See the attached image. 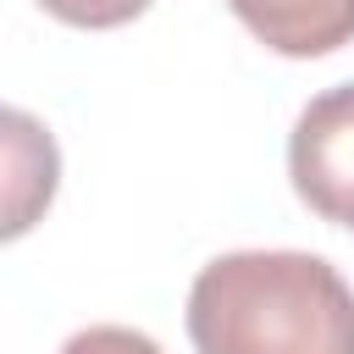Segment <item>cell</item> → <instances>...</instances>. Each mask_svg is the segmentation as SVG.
Segmentation results:
<instances>
[{
  "mask_svg": "<svg viewBox=\"0 0 354 354\" xmlns=\"http://www.w3.org/2000/svg\"><path fill=\"white\" fill-rule=\"evenodd\" d=\"M194 354H354V288L310 249H232L188 288Z\"/></svg>",
  "mask_w": 354,
  "mask_h": 354,
  "instance_id": "6da1fadb",
  "label": "cell"
},
{
  "mask_svg": "<svg viewBox=\"0 0 354 354\" xmlns=\"http://www.w3.org/2000/svg\"><path fill=\"white\" fill-rule=\"evenodd\" d=\"M293 194L332 227H354V83L315 94L288 133Z\"/></svg>",
  "mask_w": 354,
  "mask_h": 354,
  "instance_id": "7a4b0ae2",
  "label": "cell"
},
{
  "mask_svg": "<svg viewBox=\"0 0 354 354\" xmlns=\"http://www.w3.org/2000/svg\"><path fill=\"white\" fill-rule=\"evenodd\" d=\"M227 11L288 61H315L354 44V0H227Z\"/></svg>",
  "mask_w": 354,
  "mask_h": 354,
  "instance_id": "3957f363",
  "label": "cell"
},
{
  "mask_svg": "<svg viewBox=\"0 0 354 354\" xmlns=\"http://www.w3.org/2000/svg\"><path fill=\"white\" fill-rule=\"evenodd\" d=\"M55 144L28 111H6V238H22L55 199Z\"/></svg>",
  "mask_w": 354,
  "mask_h": 354,
  "instance_id": "277c9868",
  "label": "cell"
},
{
  "mask_svg": "<svg viewBox=\"0 0 354 354\" xmlns=\"http://www.w3.org/2000/svg\"><path fill=\"white\" fill-rule=\"evenodd\" d=\"M66 28H122L149 11V0H39Z\"/></svg>",
  "mask_w": 354,
  "mask_h": 354,
  "instance_id": "5b68a950",
  "label": "cell"
},
{
  "mask_svg": "<svg viewBox=\"0 0 354 354\" xmlns=\"http://www.w3.org/2000/svg\"><path fill=\"white\" fill-rule=\"evenodd\" d=\"M61 354H166V348L133 326H83L61 343Z\"/></svg>",
  "mask_w": 354,
  "mask_h": 354,
  "instance_id": "8992f818",
  "label": "cell"
}]
</instances>
